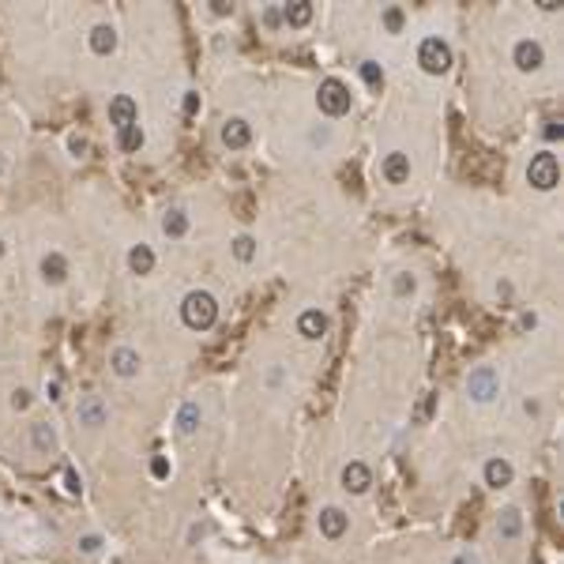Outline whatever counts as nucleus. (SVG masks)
<instances>
[{
	"mask_svg": "<svg viewBox=\"0 0 564 564\" xmlns=\"http://www.w3.org/2000/svg\"><path fill=\"white\" fill-rule=\"evenodd\" d=\"M181 316L192 332H207V327L219 320V305H215V297L207 294V290H192L181 305Z\"/></svg>",
	"mask_w": 564,
	"mask_h": 564,
	"instance_id": "obj_1",
	"label": "nucleus"
},
{
	"mask_svg": "<svg viewBox=\"0 0 564 564\" xmlns=\"http://www.w3.org/2000/svg\"><path fill=\"white\" fill-rule=\"evenodd\" d=\"M527 181L534 184L538 192H550L553 184L561 181V162H557V155H553V151H538V155L530 158V166H527Z\"/></svg>",
	"mask_w": 564,
	"mask_h": 564,
	"instance_id": "obj_2",
	"label": "nucleus"
},
{
	"mask_svg": "<svg viewBox=\"0 0 564 564\" xmlns=\"http://www.w3.org/2000/svg\"><path fill=\"white\" fill-rule=\"evenodd\" d=\"M316 106H320V113H327V117H343V113L350 109V87H346L343 79H324L316 91Z\"/></svg>",
	"mask_w": 564,
	"mask_h": 564,
	"instance_id": "obj_3",
	"label": "nucleus"
},
{
	"mask_svg": "<svg viewBox=\"0 0 564 564\" xmlns=\"http://www.w3.org/2000/svg\"><path fill=\"white\" fill-rule=\"evenodd\" d=\"M417 64H422L429 76H444V72L451 68L448 42H440V38H425V42L417 45Z\"/></svg>",
	"mask_w": 564,
	"mask_h": 564,
	"instance_id": "obj_4",
	"label": "nucleus"
},
{
	"mask_svg": "<svg viewBox=\"0 0 564 564\" xmlns=\"http://www.w3.org/2000/svg\"><path fill=\"white\" fill-rule=\"evenodd\" d=\"M497 391H501V376H497L493 365H478L470 376H466V395H470L474 402L497 399Z\"/></svg>",
	"mask_w": 564,
	"mask_h": 564,
	"instance_id": "obj_5",
	"label": "nucleus"
},
{
	"mask_svg": "<svg viewBox=\"0 0 564 564\" xmlns=\"http://www.w3.org/2000/svg\"><path fill=\"white\" fill-rule=\"evenodd\" d=\"M373 486V470H369L365 463H346V470H343V489L346 493H365V489Z\"/></svg>",
	"mask_w": 564,
	"mask_h": 564,
	"instance_id": "obj_6",
	"label": "nucleus"
},
{
	"mask_svg": "<svg viewBox=\"0 0 564 564\" xmlns=\"http://www.w3.org/2000/svg\"><path fill=\"white\" fill-rule=\"evenodd\" d=\"M248 140H252V128H248V120L230 117V120L222 124V143H226V147L241 151V147H248Z\"/></svg>",
	"mask_w": 564,
	"mask_h": 564,
	"instance_id": "obj_7",
	"label": "nucleus"
},
{
	"mask_svg": "<svg viewBox=\"0 0 564 564\" xmlns=\"http://www.w3.org/2000/svg\"><path fill=\"white\" fill-rule=\"evenodd\" d=\"M135 113H140V109H135V102L128 98V94H117V98L109 102V120L120 128V132L135 124Z\"/></svg>",
	"mask_w": 564,
	"mask_h": 564,
	"instance_id": "obj_8",
	"label": "nucleus"
},
{
	"mask_svg": "<svg viewBox=\"0 0 564 564\" xmlns=\"http://www.w3.org/2000/svg\"><path fill=\"white\" fill-rule=\"evenodd\" d=\"M542 61H545V53H542V45H538V42H530V38H523V42L515 45V64H519L523 72H534V68H542Z\"/></svg>",
	"mask_w": 564,
	"mask_h": 564,
	"instance_id": "obj_9",
	"label": "nucleus"
},
{
	"mask_svg": "<svg viewBox=\"0 0 564 564\" xmlns=\"http://www.w3.org/2000/svg\"><path fill=\"white\" fill-rule=\"evenodd\" d=\"M297 332H301L305 338H320L327 332V316L320 309H305L301 316H297Z\"/></svg>",
	"mask_w": 564,
	"mask_h": 564,
	"instance_id": "obj_10",
	"label": "nucleus"
},
{
	"mask_svg": "<svg viewBox=\"0 0 564 564\" xmlns=\"http://www.w3.org/2000/svg\"><path fill=\"white\" fill-rule=\"evenodd\" d=\"M384 177H388V184H402L410 177V158L402 155V151H391V155L384 158Z\"/></svg>",
	"mask_w": 564,
	"mask_h": 564,
	"instance_id": "obj_11",
	"label": "nucleus"
},
{
	"mask_svg": "<svg viewBox=\"0 0 564 564\" xmlns=\"http://www.w3.org/2000/svg\"><path fill=\"white\" fill-rule=\"evenodd\" d=\"M113 373H117V376H135V373H140V354H135L132 346L113 350Z\"/></svg>",
	"mask_w": 564,
	"mask_h": 564,
	"instance_id": "obj_12",
	"label": "nucleus"
},
{
	"mask_svg": "<svg viewBox=\"0 0 564 564\" xmlns=\"http://www.w3.org/2000/svg\"><path fill=\"white\" fill-rule=\"evenodd\" d=\"M79 422L83 425H102L106 422V402H102L98 395H87V399L79 402Z\"/></svg>",
	"mask_w": 564,
	"mask_h": 564,
	"instance_id": "obj_13",
	"label": "nucleus"
},
{
	"mask_svg": "<svg viewBox=\"0 0 564 564\" xmlns=\"http://www.w3.org/2000/svg\"><path fill=\"white\" fill-rule=\"evenodd\" d=\"M508 481H512V463H508V459H489L486 463V486L504 489Z\"/></svg>",
	"mask_w": 564,
	"mask_h": 564,
	"instance_id": "obj_14",
	"label": "nucleus"
},
{
	"mask_svg": "<svg viewBox=\"0 0 564 564\" xmlns=\"http://www.w3.org/2000/svg\"><path fill=\"white\" fill-rule=\"evenodd\" d=\"M320 530H324L327 538H343L346 534V512H338V508H324V512H320Z\"/></svg>",
	"mask_w": 564,
	"mask_h": 564,
	"instance_id": "obj_15",
	"label": "nucleus"
},
{
	"mask_svg": "<svg viewBox=\"0 0 564 564\" xmlns=\"http://www.w3.org/2000/svg\"><path fill=\"white\" fill-rule=\"evenodd\" d=\"M91 50L102 53V56L113 53V50H117V30L106 27V23H102V27H94V30H91Z\"/></svg>",
	"mask_w": 564,
	"mask_h": 564,
	"instance_id": "obj_16",
	"label": "nucleus"
},
{
	"mask_svg": "<svg viewBox=\"0 0 564 564\" xmlns=\"http://www.w3.org/2000/svg\"><path fill=\"white\" fill-rule=\"evenodd\" d=\"M128 268H132L135 275H151V268H155V252H151L147 245H135L132 252H128Z\"/></svg>",
	"mask_w": 564,
	"mask_h": 564,
	"instance_id": "obj_17",
	"label": "nucleus"
},
{
	"mask_svg": "<svg viewBox=\"0 0 564 564\" xmlns=\"http://www.w3.org/2000/svg\"><path fill=\"white\" fill-rule=\"evenodd\" d=\"M282 19H286L290 27H305V23L312 19V4L309 0H294V4L282 8Z\"/></svg>",
	"mask_w": 564,
	"mask_h": 564,
	"instance_id": "obj_18",
	"label": "nucleus"
},
{
	"mask_svg": "<svg viewBox=\"0 0 564 564\" xmlns=\"http://www.w3.org/2000/svg\"><path fill=\"white\" fill-rule=\"evenodd\" d=\"M42 275L50 279V282H64V279H68V263H64L61 252H50L42 260Z\"/></svg>",
	"mask_w": 564,
	"mask_h": 564,
	"instance_id": "obj_19",
	"label": "nucleus"
},
{
	"mask_svg": "<svg viewBox=\"0 0 564 564\" xmlns=\"http://www.w3.org/2000/svg\"><path fill=\"white\" fill-rule=\"evenodd\" d=\"M162 230L169 233V237H184V233H188V215L184 211H166Z\"/></svg>",
	"mask_w": 564,
	"mask_h": 564,
	"instance_id": "obj_20",
	"label": "nucleus"
},
{
	"mask_svg": "<svg viewBox=\"0 0 564 564\" xmlns=\"http://www.w3.org/2000/svg\"><path fill=\"white\" fill-rule=\"evenodd\" d=\"M177 429L181 433H196L199 429V406L196 402H184L181 414H177Z\"/></svg>",
	"mask_w": 564,
	"mask_h": 564,
	"instance_id": "obj_21",
	"label": "nucleus"
},
{
	"mask_svg": "<svg viewBox=\"0 0 564 564\" xmlns=\"http://www.w3.org/2000/svg\"><path fill=\"white\" fill-rule=\"evenodd\" d=\"M361 79H365L373 91H380V87H384V68L376 61H365V64H361Z\"/></svg>",
	"mask_w": 564,
	"mask_h": 564,
	"instance_id": "obj_22",
	"label": "nucleus"
},
{
	"mask_svg": "<svg viewBox=\"0 0 564 564\" xmlns=\"http://www.w3.org/2000/svg\"><path fill=\"white\" fill-rule=\"evenodd\" d=\"M519 527H523L519 512H515V508H508V512L501 515V534L504 538H519Z\"/></svg>",
	"mask_w": 564,
	"mask_h": 564,
	"instance_id": "obj_23",
	"label": "nucleus"
},
{
	"mask_svg": "<svg viewBox=\"0 0 564 564\" xmlns=\"http://www.w3.org/2000/svg\"><path fill=\"white\" fill-rule=\"evenodd\" d=\"M120 147H124V151H140V147H143L140 124H132V128H124V132H120Z\"/></svg>",
	"mask_w": 564,
	"mask_h": 564,
	"instance_id": "obj_24",
	"label": "nucleus"
},
{
	"mask_svg": "<svg viewBox=\"0 0 564 564\" xmlns=\"http://www.w3.org/2000/svg\"><path fill=\"white\" fill-rule=\"evenodd\" d=\"M233 256H237V260H252V256H256V241L241 233V237L233 241Z\"/></svg>",
	"mask_w": 564,
	"mask_h": 564,
	"instance_id": "obj_25",
	"label": "nucleus"
},
{
	"mask_svg": "<svg viewBox=\"0 0 564 564\" xmlns=\"http://www.w3.org/2000/svg\"><path fill=\"white\" fill-rule=\"evenodd\" d=\"M429 410H433V391H425L422 402H417V410H414V422H429Z\"/></svg>",
	"mask_w": 564,
	"mask_h": 564,
	"instance_id": "obj_26",
	"label": "nucleus"
},
{
	"mask_svg": "<svg viewBox=\"0 0 564 564\" xmlns=\"http://www.w3.org/2000/svg\"><path fill=\"white\" fill-rule=\"evenodd\" d=\"M384 27H388V30L402 27V8H388V12H384Z\"/></svg>",
	"mask_w": 564,
	"mask_h": 564,
	"instance_id": "obj_27",
	"label": "nucleus"
},
{
	"mask_svg": "<svg viewBox=\"0 0 564 564\" xmlns=\"http://www.w3.org/2000/svg\"><path fill=\"white\" fill-rule=\"evenodd\" d=\"M34 444L38 448H53V433L45 425H34Z\"/></svg>",
	"mask_w": 564,
	"mask_h": 564,
	"instance_id": "obj_28",
	"label": "nucleus"
},
{
	"mask_svg": "<svg viewBox=\"0 0 564 564\" xmlns=\"http://www.w3.org/2000/svg\"><path fill=\"white\" fill-rule=\"evenodd\" d=\"M410 290H414V279H406V275L395 279V294H410Z\"/></svg>",
	"mask_w": 564,
	"mask_h": 564,
	"instance_id": "obj_29",
	"label": "nucleus"
},
{
	"mask_svg": "<svg viewBox=\"0 0 564 564\" xmlns=\"http://www.w3.org/2000/svg\"><path fill=\"white\" fill-rule=\"evenodd\" d=\"M27 402H30V391H23V388H19V391L12 395V406H15V410H23Z\"/></svg>",
	"mask_w": 564,
	"mask_h": 564,
	"instance_id": "obj_30",
	"label": "nucleus"
},
{
	"mask_svg": "<svg viewBox=\"0 0 564 564\" xmlns=\"http://www.w3.org/2000/svg\"><path fill=\"white\" fill-rule=\"evenodd\" d=\"M199 109V94H188V98H184V113H188V117H192V113H196Z\"/></svg>",
	"mask_w": 564,
	"mask_h": 564,
	"instance_id": "obj_31",
	"label": "nucleus"
},
{
	"mask_svg": "<svg viewBox=\"0 0 564 564\" xmlns=\"http://www.w3.org/2000/svg\"><path fill=\"white\" fill-rule=\"evenodd\" d=\"M151 470H155V478H166V470H169L166 459H155V463H151Z\"/></svg>",
	"mask_w": 564,
	"mask_h": 564,
	"instance_id": "obj_32",
	"label": "nucleus"
},
{
	"mask_svg": "<svg viewBox=\"0 0 564 564\" xmlns=\"http://www.w3.org/2000/svg\"><path fill=\"white\" fill-rule=\"evenodd\" d=\"M545 135H550V140H557V135H561V128H557V120H545Z\"/></svg>",
	"mask_w": 564,
	"mask_h": 564,
	"instance_id": "obj_33",
	"label": "nucleus"
},
{
	"mask_svg": "<svg viewBox=\"0 0 564 564\" xmlns=\"http://www.w3.org/2000/svg\"><path fill=\"white\" fill-rule=\"evenodd\" d=\"M451 564H470V561H466V557H455V561H451Z\"/></svg>",
	"mask_w": 564,
	"mask_h": 564,
	"instance_id": "obj_34",
	"label": "nucleus"
},
{
	"mask_svg": "<svg viewBox=\"0 0 564 564\" xmlns=\"http://www.w3.org/2000/svg\"><path fill=\"white\" fill-rule=\"evenodd\" d=\"M0 256H4V245H0Z\"/></svg>",
	"mask_w": 564,
	"mask_h": 564,
	"instance_id": "obj_35",
	"label": "nucleus"
}]
</instances>
